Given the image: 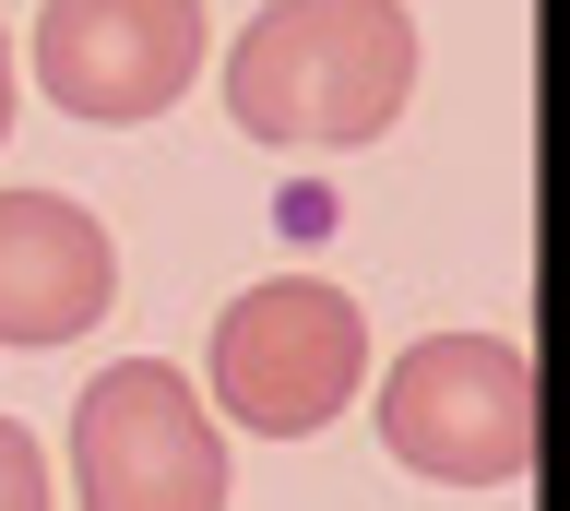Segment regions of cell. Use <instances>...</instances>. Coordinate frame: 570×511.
<instances>
[{
    "label": "cell",
    "instance_id": "7",
    "mask_svg": "<svg viewBox=\"0 0 570 511\" xmlns=\"http://www.w3.org/2000/svg\"><path fill=\"white\" fill-rule=\"evenodd\" d=\"M0 511H48V452L0 416Z\"/></svg>",
    "mask_w": 570,
    "mask_h": 511
},
{
    "label": "cell",
    "instance_id": "1",
    "mask_svg": "<svg viewBox=\"0 0 570 511\" xmlns=\"http://www.w3.org/2000/svg\"><path fill=\"white\" fill-rule=\"evenodd\" d=\"M416 96V12L404 0H262L226 60V119L249 144L356 155Z\"/></svg>",
    "mask_w": 570,
    "mask_h": 511
},
{
    "label": "cell",
    "instance_id": "2",
    "mask_svg": "<svg viewBox=\"0 0 570 511\" xmlns=\"http://www.w3.org/2000/svg\"><path fill=\"white\" fill-rule=\"evenodd\" d=\"M381 452L428 488H511L534 464V357L511 333H428L381 381Z\"/></svg>",
    "mask_w": 570,
    "mask_h": 511
},
{
    "label": "cell",
    "instance_id": "6",
    "mask_svg": "<svg viewBox=\"0 0 570 511\" xmlns=\"http://www.w3.org/2000/svg\"><path fill=\"white\" fill-rule=\"evenodd\" d=\"M119 297V250L107 226L60 190H0V345H71L107 322Z\"/></svg>",
    "mask_w": 570,
    "mask_h": 511
},
{
    "label": "cell",
    "instance_id": "5",
    "mask_svg": "<svg viewBox=\"0 0 570 511\" xmlns=\"http://www.w3.org/2000/svg\"><path fill=\"white\" fill-rule=\"evenodd\" d=\"M203 72V0H48L36 83L60 119H167Z\"/></svg>",
    "mask_w": 570,
    "mask_h": 511
},
{
    "label": "cell",
    "instance_id": "4",
    "mask_svg": "<svg viewBox=\"0 0 570 511\" xmlns=\"http://www.w3.org/2000/svg\"><path fill=\"white\" fill-rule=\"evenodd\" d=\"M71 488L83 511H226V440L167 357H119L71 404Z\"/></svg>",
    "mask_w": 570,
    "mask_h": 511
},
{
    "label": "cell",
    "instance_id": "8",
    "mask_svg": "<svg viewBox=\"0 0 570 511\" xmlns=\"http://www.w3.org/2000/svg\"><path fill=\"white\" fill-rule=\"evenodd\" d=\"M0 131H12V37H0Z\"/></svg>",
    "mask_w": 570,
    "mask_h": 511
},
{
    "label": "cell",
    "instance_id": "3",
    "mask_svg": "<svg viewBox=\"0 0 570 511\" xmlns=\"http://www.w3.org/2000/svg\"><path fill=\"white\" fill-rule=\"evenodd\" d=\"M368 381V322H356L345 286L321 274H285V286H249L226 322H214V404L262 440H309L333 429Z\"/></svg>",
    "mask_w": 570,
    "mask_h": 511
}]
</instances>
